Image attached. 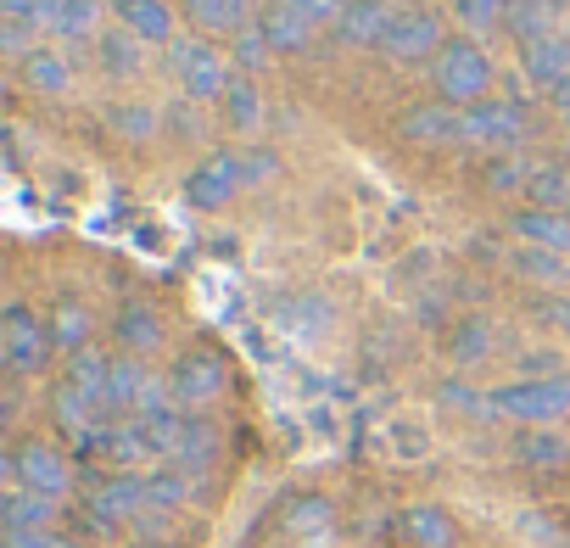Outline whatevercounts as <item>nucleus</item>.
I'll use <instances>...</instances> for the list:
<instances>
[{
	"label": "nucleus",
	"mask_w": 570,
	"mask_h": 548,
	"mask_svg": "<svg viewBox=\"0 0 570 548\" xmlns=\"http://www.w3.org/2000/svg\"><path fill=\"white\" fill-rule=\"evenodd\" d=\"M240 185H246V157H240V151H218V157H207V163L190 168L185 202L202 207V213H213V207H224Z\"/></svg>",
	"instance_id": "8"
},
{
	"label": "nucleus",
	"mask_w": 570,
	"mask_h": 548,
	"mask_svg": "<svg viewBox=\"0 0 570 548\" xmlns=\"http://www.w3.org/2000/svg\"><path fill=\"white\" fill-rule=\"evenodd\" d=\"M520 62H525V79L542 85V90H559L570 79V40L553 35V40H537V46H520Z\"/></svg>",
	"instance_id": "19"
},
{
	"label": "nucleus",
	"mask_w": 570,
	"mask_h": 548,
	"mask_svg": "<svg viewBox=\"0 0 570 548\" xmlns=\"http://www.w3.org/2000/svg\"><path fill=\"white\" fill-rule=\"evenodd\" d=\"M151 509V487L146 476L124 470V476H101L85 498V520L96 531H124V526H140V515Z\"/></svg>",
	"instance_id": "3"
},
{
	"label": "nucleus",
	"mask_w": 570,
	"mask_h": 548,
	"mask_svg": "<svg viewBox=\"0 0 570 548\" xmlns=\"http://www.w3.org/2000/svg\"><path fill=\"white\" fill-rule=\"evenodd\" d=\"M51 520H57V498L29 492V487L7 492V531H51Z\"/></svg>",
	"instance_id": "22"
},
{
	"label": "nucleus",
	"mask_w": 570,
	"mask_h": 548,
	"mask_svg": "<svg viewBox=\"0 0 570 548\" xmlns=\"http://www.w3.org/2000/svg\"><path fill=\"white\" fill-rule=\"evenodd\" d=\"M96 18H101L96 0H40L29 23L40 35H57V40H90L96 35Z\"/></svg>",
	"instance_id": "11"
},
{
	"label": "nucleus",
	"mask_w": 570,
	"mask_h": 548,
	"mask_svg": "<svg viewBox=\"0 0 570 548\" xmlns=\"http://www.w3.org/2000/svg\"><path fill=\"white\" fill-rule=\"evenodd\" d=\"M397 526H403V537L414 548H459V520L442 503H409L397 515Z\"/></svg>",
	"instance_id": "13"
},
{
	"label": "nucleus",
	"mask_w": 570,
	"mask_h": 548,
	"mask_svg": "<svg viewBox=\"0 0 570 548\" xmlns=\"http://www.w3.org/2000/svg\"><path fill=\"white\" fill-rule=\"evenodd\" d=\"M292 7H297L314 29H325V23H342V18H347L353 0H292Z\"/></svg>",
	"instance_id": "34"
},
{
	"label": "nucleus",
	"mask_w": 570,
	"mask_h": 548,
	"mask_svg": "<svg viewBox=\"0 0 570 548\" xmlns=\"http://www.w3.org/2000/svg\"><path fill=\"white\" fill-rule=\"evenodd\" d=\"M487 348H492V331H487L481 320L459 325V336H453V359H459V364H475V359H481Z\"/></svg>",
	"instance_id": "33"
},
{
	"label": "nucleus",
	"mask_w": 570,
	"mask_h": 548,
	"mask_svg": "<svg viewBox=\"0 0 570 548\" xmlns=\"http://www.w3.org/2000/svg\"><path fill=\"white\" fill-rule=\"evenodd\" d=\"M118 342H124V353H157L163 348V320H157V309L151 303H124V314H118Z\"/></svg>",
	"instance_id": "20"
},
{
	"label": "nucleus",
	"mask_w": 570,
	"mask_h": 548,
	"mask_svg": "<svg viewBox=\"0 0 570 548\" xmlns=\"http://www.w3.org/2000/svg\"><path fill=\"white\" fill-rule=\"evenodd\" d=\"M107 124L124 135V140H146L151 129H157V118H151V107H140V101H118L112 112H107Z\"/></svg>",
	"instance_id": "31"
},
{
	"label": "nucleus",
	"mask_w": 570,
	"mask_h": 548,
	"mask_svg": "<svg viewBox=\"0 0 570 548\" xmlns=\"http://www.w3.org/2000/svg\"><path fill=\"white\" fill-rule=\"evenodd\" d=\"M514 453H520V464H537V470H559V464L570 459L564 437H553V431H525V437L514 442Z\"/></svg>",
	"instance_id": "27"
},
{
	"label": "nucleus",
	"mask_w": 570,
	"mask_h": 548,
	"mask_svg": "<svg viewBox=\"0 0 570 548\" xmlns=\"http://www.w3.org/2000/svg\"><path fill=\"white\" fill-rule=\"evenodd\" d=\"M509 29L520 35V46L553 40L559 35V0H514V7H509Z\"/></svg>",
	"instance_id": "21"
},
{
	"label": "nucleus",
	"mask_w": 570,
	"mask_h": 548,
	"mask_svg": "<svg viewBox=\"0 0 570 548\" xmlns=\"http://www.w3.org/2000/svg\"><path fill=\"white\" fill-rule=\"evenodd\" d=\"M397 12H403V0H353L347 18L336 23V35H342L347 46H381Z\"/></svg>",
	"instance_id": "14"
},
{
	"label": "nucleus",
	"mask_w": 570,
	"mask_h": 548,
	"mask_svg": "<svg viewBox=\"0 0 570 548\" xmlns=\"http://www.w3.org/2000/svg\"><path fill=\"white\" fill-rule=\"evenodd\" d=\"M514 235L537 252H553V257H570V218L564 213H548V207H525L514 213Z\"/></svg>",
	"instance_id": "17"
},
{
	"label": "nucleus",
	"mask_w": 570,
	"mask_h": 548,
	"mask_svg": "<svg viewBox=\"0 0 570 548\" xmlns=\"http://www.w3.org/2000/svg\"><path fill=\"white\" fill-rule=\"evenodd\" d=\"M525 190H531V202H542L548 213H564V218H570V168H564V163L531 168V174H525Z\"/></svg>",
	"instance_id": "23"
},
{
	"label": "nucleus",
	"mask_w": 570,
	"mask_h": 548,
	"mask_svg": "<svg viewBox=\"0 0 570 548\" xmlns=\"http://www.w3.org/2000/svg\"><path fill=\"white\" fill-rule=\"evenodd\" d=\"M112 12H118V23L135 40L174 46V7H168V0H112Z\"/></svg>",
	"instance_id": "15"
},
{
	"label": "nucleus",
	"mask_w": 570,
	"mask_h": 548,
	"mask_svg": "<svg viewBox=\"0 0 570 548\" xmlns=\"http://www.w3.org/2000/svg\"><path fill=\"white\" fill-rule=\"evenodd\" d=\"M168 392H174L179 409H207V403H218V398L229 392V364H224V353H213V348L179 353L174 370H168Z\"/></svg>",
	"instance_id": "4"
},
{
	"label": "nucleus",
	"mask_w": 570,
	"mask_h": 548,
	"mask_svg": "<svg viewBox=\"0 0 570 548\" xmlns=\"http://www.w3.org/2000/svg\"><path fill=\"white\" fill-rule=\"evenodd\" d=\"M168 62H174V79L185 96L207 101V96H224L235 79H229V57L213 46V40H174L168 46Z\"/></svg>",
	"instance_id": "6"
},
{
	"label": "nucleus",
	"mask_w": 570,
	"mask_h": 548,
	"mask_svg": "<svg viewBox=\"0 0 570 548\" xmlns=\"http://www.w3.org/2000/svg\"><path fill=\"white\" fill-rule=\"evenodd\" d=\"M492 414L514 425H553L570 414V375H542V381H509L492 392Z\"/></svg>",
	"instance_id": "2"
},
{
	"label": "nucleus",
	"mask_w": 570,
	"mask_h": 548,
	"mask_svg": "<svg viewBox=\"0 0 570 548\" xmlns=\"http://www.w3.org/2000/svg\"><path fill=\"white\" fill-rule=\"evenodd\" d=\"M7 364L18 370V375H35V370H46V359H51V325L40 320V314H29L23 303H12L7 309Z\"/></svg>",
	"instance_id": "9"
},
{
	"label": "nucleus",
	"mask_w": 570,
	"mask_h": 548,
	"mask_svg": "<svg viewBox=\"0 0 570 548\" xmlns=\"http://www.w3.org/2000/svg\"><path fill=\"white\" fill-rule=\"evenodd\" d=\"M179 12H185L202 35H246L252 0H179Z\"/></svg>",
	"instance_id": "18"
},
{
	"label": "nucleus",
	"mask_w": 570,
	"mask_h": 548,
	"mask_svg": "<svg viewBox=\"0 0 570 548\" xmlns=\"http://www.w3.org/2000/svg\"><path fill=\"white\" fill-rule=\"evenodd\" d=\"M431 85L448 107H475L492 90V57L475 40H448L431 57Z\"/></svg>",
	"instance_id": "1"
},
{
	"label": "nucleus",
	"mask_w": 570,
	"mask_h": 548,
	"mask_svg": "<svg viewBox=\"0 0 570 548\" xmlns=\"http://www.w3.org/2000/svg\"><path fill=\"white\" fill-rule=\"evenodd\" d=\"M509 7H514V0H453L459 23H470V29H487V23L509 18Z\"/></svg>",
	"instance_id": "32"
},
{
	"label": "nucleus",
	"mask_w": 570,
	"mask_h": 548,
	"mask_svg": "<svg viewBox=\"0 0 570 548\" xmlns=\"http://www.w3.org/2000/svg\"><path fill=\"white\" fill-rule=\"evenodd\" d=\"M403 140H420V146H448V140H464V107H448V101L409 107V112H403Z\"/></svg>",
	"instance_id": "12"
},
{
	"label": "nucleus",
	"mask_w": 570,
	"mask_h": 548,
	"mask_svg": "<svg viewBox=\"0 0 570 548\" xmlns=\"http://www.w3.org/2000/svg\"><path fill=\"white\" fill-rule=\"evenodd\" d=\"M23 79L35 85V90H46V96H62L68 85H73V74H68V57H57V51H29L23 57Z\"/></svg>",
	"instance_id": "25"
},
{
	"label": "nucleus",
	"mask_w": 570,
	"mask_h": 548,
	"mask_svg": "<svg viewBox=\"0 0 570 548\" xmlns=\"http://www.w3.org/2000/svg\"><path fill=\"white\" fill-rule=\"evenodd\" d=\"M285 526H292L297 537H308V531H331V503L325 498H297L292 509H285Z\"/></svg>",
	"instance_id": "30"
},
{
	"label": "nucleus",
	"mask_w": 570,
	"mask_h": 548,
	"mask_svg": "<svg viewBox=\"0 0 570 548\" xmlns=\"http://www.w3.org/2000/svg\"><path fill=\"white\" fill-rule=\"evenodd\" d=\"M129 548H174V542H163V537H135Z\"/></svg>",
	"instance_id": "40"
},
{
	"label": "nucleus",
	"mask_w": 570,
	"mask_h": 548,
	"mask_svg": "<svg viewBox=\"0 0 570 548\" xmlns=\"http://www.w3.org/2000/svg\"><path fill=\"white\" fill-rule=\"evenodd\" d=\"M257 35H263L268 51H303L314 40V23L292 7V0H274V7L257 18Z\"/></svg>",
	"instance_id": "16"
},
{
	"label": "nucleus",
	"mask_w": 570,
	"mask_h": 548,
	"mask_svg": "<svg viewBox=\"0 0 570 548\" xmlns=\"http://www.w3.org/2000/svg\"><path fill=\"white\" fill-rule=\"evenodd\" d=\"M7 548H62V537H51V531H7Z\"/></svg>",
	"instance_id": "36"
},
{
	"label": "nucleus",
	"mask_w": 570,
	"mask_h": 548,
	"mask_svg": "<svg viewBox=\"0 0 570 548\" xmlns=\"http://www.w3.org/2000/svg\"><path fill=\"white\" fill-rule=\"evenodd\" d=\"M51 342L68 348V353H85V342H90V314H85L73 297H62V303L51 309Z\"/></svg>",
	"instance_id": "26"
},
{
	"label": "nucleus",
	"mask_w": 570,
	"mask_h": 548,
	"mask_svg": "<svg viewBox=\"0 0 570 548\" xmlns=\"http://www.w3.org/2000/svg\"><path fill=\"white\" fill-rule=\"evenodd\" d=\"M62 548H85V542H68V537H62Z\"/></svg>",
	"instance_id": "41"
},
{
	"label": "nucleus",
	"mask_w": 570,
	"mask_h": 548,
	"mask_svg": "<svg viewBox=\"0 0 570 548\" xmlns=\"http://www.w3.org/2000/svg\"><path fill=\"white\" fill-rule=\"evenodd\" d=\"M520 268L542 274V281H564V257H553V252H520Z\"/></svg>",
	"instance_id": "35"
},
{
	"label": "nucleus",
	"mask_w": 570,
	"mask_h": 548,
	"mask_svg": "<svg viewBox=\"0 0 570 548\" xmlns=\"http://www.w3.org/2000/svg\"><path fill=\"white\" fill-rule=\"evenodd\" d=\"M442 46H448V40H442V18L425 12V7H403V12L392 18L386 40H381V51H386L392 62H420V57H436Z\"/></svg>",
	"instance_id": "7"
},
{
	"label": "nucleus",
	"mask_w": 570,
	"mask_h": 548,
	"mask_svg": "<svg viewBox=\"0 0 570 548\" xmlns=\"http://www.w3.org/2000/svg\"><path fill=\"white\" fill-rule=\"evenodd\" d=\"M101 62H107V74H118V79H129L135 68H140V40L124 29V35H101Z\"/></svg>",
	"instance_id": "29"
},
{
	"label": "nucleus",
	"mask_w": 570,
	"mask_h": 548,
	"mask_svg": "<svg viewBox=\"0 0 570 548\" xmlns=\"http://www.w3.org/2000/svg\"><path fill=\"white\" fill-rule=\"evenodd\" d=\"M464 140L470 146H520L525 140V112L514 101H475L464 107Z\"/></svg>",
	"instance_id": "10"
},
{
	"label": "nucleus",
	"mask_w": 570,
	"mask_h": 548,
	"mask_svg": "<svg viewBox=\"0 0 570 548\" xmlns=\"http://www.w3.org/2000/svg\"><path fill=\"white\" fill-rule=\"evenodd\" d=\"M224 124L240 129V135H252V129L263 124V96H257L252 85H229V90H224Z\"/></svg>",
	"instance_id": "28"
},
{
	"label": "nucleus",
	"mask_w": 570,
	"mask_h": 548,
	"mask_svg": "<svg viewBox=\"0 0 570 548\" xmlns=\"http://www.w3.org/2000/svg\"><path fill=\"white\" fill-rule=\"evenodd\" d=\"M146 487H151V509L179 515V509L190 503V492H196V476H190V470H179V464H168V470H151V476H146Z\"/></svg>",
	"instance_id": "24"
},
{
	"label": "nucleus",
	"mask_w": 570,
	"mask_h": 548,
	"mask_svg": "<svg viewBox=\"0 0 570 548\" xmlns=\"http://www.w3.org/2000/svg\"><path fill=\"white\" fill-rule=\"evenodd\" d=\"M487 179H492V185H498V190H509V185H514V179H520V168H509V163H498V168H492V174H487Z\"/></svg>",
	"instance_id": "38"
},
{
	"label": "nucleus",
	"mask_w": 570,
	"mask_h": 548,
	"mask_svg": "<svg viewBox=\"0 0 570 548\" xmlns=\"http://www.w3.org/2000/svg\"><path fill=\"white\" fill-rule=\"evenodd\" d=\"M553 112H559V118H564V124H570V79H564V85H559V90H553Z\"/></svg>",
	"instance_id": "39"
},
{
	"label": "nucleus",
	"mask_w": 570,
	"mask_h": 548,
	"mask_svg": "<svg viewBox=\"0 0 570 548\" xmlns=\"http://www.w3.org/2000/svg\"><path fill=\"white\" fill-rule=\"evenodd\" d=\"M7 476H12V487H29V492H46V498H68V487H73V459L57 448V442H46V437H29L12 459H7Z\"/></svg>",
	"instance_id": "5"
},
{
	"label": "nucleus",
	"mask_w": 570,
	"mask_h": 548,
	"mask_svg": "<svg viewBox=\"0 0 570 548\" xmlns=\"http://www.w3.org/2000/svg\"><path fill=\"white\" fill-rule=\"evenodd\" d=\"M35 7H40V0H0V12H7V18H35Z\"/></svg>",
	"instance_id": "37"
}]
</instances>
